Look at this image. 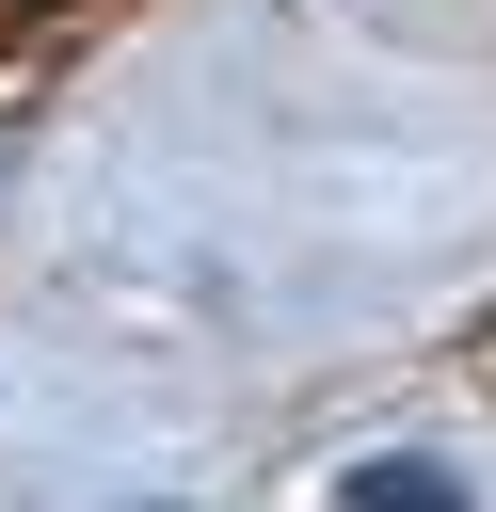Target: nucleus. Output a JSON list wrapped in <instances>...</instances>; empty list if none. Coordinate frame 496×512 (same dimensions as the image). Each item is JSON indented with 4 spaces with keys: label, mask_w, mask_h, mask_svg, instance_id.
Returning <instances> with one entry per match:
<instances>
[{
    "label": "nucleus",
    "mask_w": 496,
    "mask_h": 512,
    "mask_svg": "<svg viewBox=\"0 0 496 512\" xmlns=\"http://www.w3.org/2000/svg\"><path fill=\"white\" fill-rule=\"evenodd\" d=\"M336 512H464V480L448 464H416V448H384V464H352V496Z\"/></svg>",
    "instance_id": "1"
}]
</instances>
